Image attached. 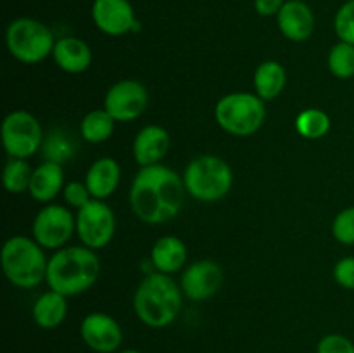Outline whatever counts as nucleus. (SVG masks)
Returning a JSON list of instances; mask_svg holds the SVG:
<instances>
[{
	"label": "nucleus",
	"mask_w": 354,
	"mask_h": 353,
	"mask_svg": "<svg viewBox=\"0 0 354 353\" xmlns=\"http://www.w3.org/2000/svg\"><path fill=\"white\" fill-rule=\"evenodd\" d=\"M183 183L189 196L201 203L223 199L234 185V172L225 159L213 154L194 158L183 172Z\"/></svg>",
	"instance_id": "39448f33"
},
{
	"label": "nucleus",
	"mask_w": 354,
	"mask_h": 353,
	"mask_svg": "<svg viewBox=\"0 0 354 353\" xmlns=\"http://www.w3.org/2000/svg\"><path fill=\"white\" fill-rule=\"evenodd\" d=\"M116 232V215L113 208L100 199H92L76 213V234L83 246L102 249L113 241Z\"/></svg>",
	"instance_id": "1a4fd4ad"
},
{
	"label": "nucleus",
	"mask_w": 354,
	"mask_h": 353,
	"mask_svg": "<svg viewBox=\"0 0 354 353\" xmlns=\"http://www.w3.org/2000/svg\"><path fill=\"white\" fill-rule=\"evenodd\" d=\"M33 168L30 166L28 159L10 158L3 168V187L10 194H23L30 189Z\"/></svg>",
	"instance_id": "a878e982"
},
{
	"label": "nucleus",
	"mask_w": 354,
	"mask_h": 353,
	"mask_svg": "<svg viewBox=\"0 0 354 353\" xmlns=\"http://www.w3.org/2000/svg\"><path fill=\"white\" fill-rule=\"evenodd\" d=\"M3 275L19 289H35L47 277L48 260L44 248L26 235H12L0 251Z\"/></svg>",
	"instance_id": "20e7f679"
},
{
	"label": "nucleus",
	"mask_w": 354,
	"mask_h": 353,
	"mask_svg": "<svg viewBox=\"0 0 354 353\" xmlns=\"http://www.w3.org/2000/svg\"><path fill=\"white\" fill-rule=\"evenodd\" d=\"M330 116L325 111L317 109V107L301 111L296 118L297 134L308 141H318V138L325 137L330 132Z\"/></svg>",
	"instance_id": "393cba45"
},
{
	"label": "nucleus",
	"mask_w": 354,
	"mask_h": 353,
	"mask_svg": "<svg viewBox=\"0 0 354 353\" xmlns=\"http://www.w3.org/2000/svg\"><path fill=\"white\" fill-rule=\"evenodd\" d=\"M133 310L147 327H168L182 310V287L168 273L158 270L147 273L135 289Z\"/></svg>",
	"instance_id": "7ed1b4c3"
},
{
	"label": "nucleus",
	"mask_w": 354,
	"mask_h": 353,
	"mask_svg": "<svg viewBox=\"0 0 354 353\" xmlns=\"http://www.w3.org/2000/svg\"><path fill=\"white\" fill-rule=\"evenodd\" d=\"M54 62L69 75H80L85 73L92 64V48L86 42L78 37H62L55 42L54 52H52Z\"/></svg>",
	"instance_id": "f3484780"
},
{
	"label": "nucleus",
	"mask_w": 354,
	"mask_h": 353,
	"mask_svg": "<svg viewBox=\"0 0 354 353\" xmlns=\"http://www.w3.org/2000/svg\"><path fill=\"white\" fill-rule=\"evenodd\" d=\"M265 118V100L256 93H227L214 106V120H216L218 127L235 137L254 135L263 127Z\"/></svg>",
	"instance_id": "423d86ee"
},
{
	"label": "nucleus",
	"mask_w": 354,
	"mask_h": 353,
	"mask_svg": "<svg viewBox=\"0 0 354 353\" xmlns=\"http://www.w3.org/2000/svg\"><path fill=\"white\" fill-rule=\"evenodd\" d=\"M223 269L214 260H197L182 272L180 287L192 301H206L220 291Z\"/></svg>",
	"instance_id": "ddd939ff"
},
{
	"label": "nucleus",
	"mask_w": 354,
	"mask_h": 353,
	"mask_svg": "<svg viewBox=\"0 0 354 353\" xmlns=\"http://www.w3.org/2000/svg\"><path fill=\"white\" fill-rule=\"evenodd\" d=\"M332 235L341 244H354V206L344 208L335 215L332 221Z\"/></svg>",
	"instance_id": "cd10ccee"
},
{
	"label": "nucleus",
	"mask_w": 354,
	"mask_h": 353,
	"mask_svg": "<svg viewBox=\"0 0 354 353\" xmlns=\"http://www.w3.org/2000/svg\"><path fill=\"white\" fill-rule=\"evenodd\" d=\"M317 353H354V343L342 334H327L318 341Z\"/></svg>",
	"instance_id": "7c9ffc66"
},
{
	"label": "nucleus",
	"mask_w": 354,
	"mask_h": 353,
	"mask_svg": "<svg viewBox=\"0 0 354 353\" xmlns=\"http://www.w3.org/2000/svg\"><path fill=\"white\" fill-rule=\"evenodd\" d=\"M55 42L50 28L35 17H17L6 30L7 51L23 64L45 61L54 52Z\"/></svg>",
	"instance_id": "0eeeda50"
},
{
	"label": "nucleus",
	"mask_w": 354,
	"mask_h": 353,
	"mask_svg": "<svg viewBox=\"0 0 354 353\" xmlns=\"http://www.w3.org/2000/svg\"><path fill=\"white\" fill-rule=\"evenodd\" d=\"M2 144L10 158L28 159L44 145V128L40 121L24 109L10 111L2 121Z\"/></svg>",
	"instance_id": "6e6552de"
},
{
	"label": "nucleus",
	"mask_w": 354,
	"mask_h": 353,
	"mask_svg": "<svg viewBox=\"0 0 354 353\" xmlns=\"http://www.w3.org/2000/svg\"><path fill=\"white\" fill-rule=\"evenodd\" d=\"M64 170L62 165L52 161H44L33 170L30 182V196L35 201L50 204L64 189Z\"/></svg>",
	"instance_id": "a211bd4d"
},
{
	"label": "nucleus",
	"mask_w": 354,
	"mask_h": 353,
	"mask_svg": "<svg viewBox=\"0 0 354 353\" xmlns=\"http://www.w3.org/2000/svg\"><path fill=\"white\" fill-rule=\"evenodd\" d=\"M118 353H140V352H138V350H133V348H128V350H121V352H118Z\"/></svg>",
	"instance_id": "72a5a7b5"
},
{
	"label": "nucleus",
	"mask_w": 354,
	"mask_h": 353,
	"mask_svg": "<svg viewBox=\"0 0 354 353\" xmlns=\"http://www.w3.org/2000/svg\"><path fill=\"white\" fill-rule=\"evenodd\" d=\"M100 275V260L86 246H64L48 258L45 282L52 291L76 296L88 291Z\"/></svg>",
	"instance_id": "f03ea898"
},
{
	"label": "nucleus",
	"mask_w": 354,
	"mask_h": 353,
	"mask_svg": "<svg viewBox=\"0 0 354 353\" xmlns=\"http://www.w3.org/2000/svg\"><path fill=\"white\" fill-rule=\"evenodd\" d=\"M116 120L106 109H93L83 116L80 123V135L88 144H102L114 134Z\"/></svg>",
	"instance_id": "5701e85b"
},
{
	"label": "nucleus",
	"mask_w": 354,
	"mask_h": 353,
	"mask_svg": "<svg viewBox=\"0 0 354 353\" xmlns=\"http://www.w3.org/2000/svg\"><path fill=\"white\" fill-rule=\"evenodd\" d=\"M277 24L287 40L306 42L315 31V14L304 0H287L277 16Z\"/></svg>",
	"instance_id": "2eb2a0df"
},
{
	"label": "nucleus",
	"mask_w": 354,
	"mask_h": 353,
	"mask_svg": "<svg viewBox=\"0 0 354 353\" xmlns=\"http://www.w3.org/2000/svg\"><path fill=\"white\" fill-rule=\"evenodd\" d=\"M41 152H44L45 161L64 165L69 159L75 158L76 142L75 138L71 137V134H68V132L62 130V128H55L50 134L45 135Z\"/></svg>",
	"instance_id": "b1692460"
},
{
	"label": "nucleus",
	"mask_w": 354,
	"mask_h": 353,
	"mask_svg": "<svg viewBox=\"0 0 354 353\" xmlns=\"http://www.w3.org/2000/svg\"><path fill=\"white\" fill-rule=\"evenodd\" d=\"M62 197L69 206L76 208V210H82L93 199L86 183L80 182V180H71V182L66 183L64 189H62Z\"/></svg>",
	"instance_id": "c756f323"
},
{
	"label": "nucleus",
	"mask_w": 354,
	"mask_h": 353,
	"mask_svg": "<svg viewBox=\"0 0 354 353\" xmlns=\"http://www.w3.org/2000/svg\"><path fill=\"white\" fill-rule=\"evenodd\" d=\"M334 280L342 289L354 291V256H344L334 265Z\"/></svg>",
	"instance_id": "2f4dec72"
},
{
	"label": "nucleus",
	"mask_w": 354,
	"mask_h": 353,
	"mask_svg": "<svg viewBox=\"0 0 354 353\" xmlns=\"http://www.w3.org/2000/svg\"><path fill=\"white\" fill-rule=\"evenodd\" d=\"M131 151L140 168L159 165L169 151V134L159 125H147L135 135Z\"/></svg>",
	"instance_id": "dca6fc26"
},
{
	"label": "nucleus",
	"mask_w": 354,
	"mask_h": 353,
	"mask_svg": "<svg viewBox=\"0 0 354 353\" xmlns=\"http://www.w3.org/2000/svg\"><path fill=\"white\" fill-rule=\"evenodd\" d=\"M33 239L44 249L64 248L76 232V217L62 204H45L31 225Z\"/></svg>",
	"instance_id": "9d476101"
},
{
	"label": "nucleus",
	"mask_w": 354,
	"mask_h": 353,
	"mask_svg": "<svg viewBox=\"0 0 354 353\" xmlns=\"http://www.w3.org/2000/svg\"><path fill=\"white\" fill-rule=\"evenodd\" d=\"M92 19L97 30L107 37H123L140 28L128 0H93Z\"/></svg>",
	"instance_id": "f8f14e48"
},
{
	"label": "nucleus",
	"mask_w": 354,
	"mask_h": 353,
	"mask_svg": "<svg viewBox=\"0 0 354 353\" xmlns=\"http://www.w3.org/2000/svg\"><path fill=\"white\" fill-rule=\"evenodd\" d=\"M149 106V90L144 83L124 78L113 83L104 97V109L116 123H130L145 113Z\"/></svg>",
	"instance_id": "9b49d317"
},
{
	"label": "nucleus",
	"mask_w": 354,
	"mask_h": 353,
	"mask_svg": "<svg viewBox=\"0 0 354 353\" xmlns=\"http://www.w3.org/2000/svg\"><path fill=\"white\" fill-rule=\"evenodd\" d=\"M287 71L279 61H263L254 71V93L263 100H273L283 92Z\"/></svg>",
	"instance_id": "4be33fe9"
},
{
	"label": "nucleus",
	"mask_w": 354,
	"mask_h": 353,
	"mask_svg": "<svg viewBox=\"0 0 354 353\" xmlns=\"http://www.w3.org/2000/svg\"><path fill=\"white\" fill-rule=\"evenodd\" d=\"M187 189L183 176L165 165L142 166L130 187V206L135 217L149 225L173 220L182 211Z\"/></svg>",
	"instance_id": "f257e3e1"
},
{
	"label": "nucleus",
	"mask_w": 354,
	"mask_h": 353,
	"mask_svg": "<svg viewBox=\"0 0 354 353\" xmlns=\"http://www.w3.org/2000/svg\"><path fill=\"white\" fill-rule=\"evenodd\" d=\"M83 343L95 353H114L123 343V329L116 318L104 311H92L80 325Z\"/></svg>",
	"instance_id": "4468645a"
},
{
	"label": "nucleus",
	"mask_w": 354,
	"mask_h": 353,
	"mask_svg": "<svg viewBox=\"0 0 354 353\" xmlns=\"http://www.w3.org/2000/svg\"><path fill=\"white\" fill-rule=\"evenodd\" d=\"M304 2H306V0H304Z\"/></svg>",
	"instance_id": "f704fd0d"
},
{
	"label": "nucleus",
	"mask_w": 354,
	"mask_h": 353,
	"mask_svg": "<svg viewBox=\"0 0 354 353\" xmlns=\"http://www.w3.org/2000/svg\"><path fill=\"white\" fill-rule=\"evenodd\" d=\"M121 180V166L114 158H99L90 165L85 183L93 199H107L116 192Z\"/></svg>",
	"instance_id": "6ab92c4d"
},
{
	"label": "nucleus",
	"mask_w": 354,
	"mask_h": 353,
	"mask_svg": "<svg viewBox=\"0 0 354 353\" xmlns=\"http://www.w3.org/2000/svg\"><path fill=\"white\" fill-rule=\"evenodd\" d=\"M334 30L339 40L354 45V0H348L339 7L334 19Z\"/></svg>",
	"instance_id": "c85d7f7f"
},
{
	"label": "nucleus",
	"mask_w": 354,
	"mask_h": 353,
	"mask_svg": "<svg viewBox=\"0 0 354 353\" xmlns=\"http://www.w3.org/2000/svg\"><path fill=\"white\" fill-rule=\"evenodd\" d=\"M68 308V296L50 289L37 298L31 315L38 327L50 331V329L59 327L66 320Z\"/></svg>",
	"instance_id": "412c9836"
},
{
	"label": "nucleus",
	"mask_w": 354,
	"mask_h": 353,
	"mask_svg": "<svg viewBox=\"0 0 354 353\" xmlns=\"http://www.w3.org/2000/svg\"><path fill=\"white\" fill-rule=\"evenodd\" d=\"M187 246L176 235H162L154 242L151 249V262L154 269L161 273L180 272L187 262Z\"/></svg>",
	"instance_id": "aec40b11"
},
{
	"label": "nucleus",
	"mask_w": 354,
	"mask_h": 353,
	"mask_svg": "<svg viewBox=\"0 0 354 353\" xmlns=\"http://www.w3.org/2000/svg\"><path fill=\"white\" fill-rule=\"evenodd\" d=\"M328 71L339 80H348L354 76V45L339 40L330 48L327 57Z\"/></svg>",
	"instance_id": "bb28decb"
},
{
	"label": "nucleus",
	"mask_w": 354,
	"mask_h": 353,
	"mask_svg": "<svg viewBox=\"0 0 354 353\" xmlns=\"http://www.w3.org/2000/svg\"><path fill=\"white\" fill-rule=\"evenodd\" d=\"M287 0H254V9L263 17L279 16Z\"/></svg>",
	"instance_id": "473e14b6"
}]
</instances>
